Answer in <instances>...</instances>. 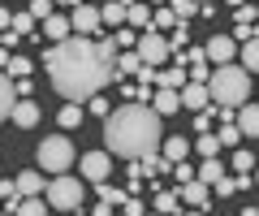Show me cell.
Here are the masks:
<instances>
[{
    "label": "cell",
    "instance_id": "obj_1",
    "mask_svg": "<svg viewBox=\"0 0 259 216\" xmlns=\"http://www.w3.org/2000/svg\"><path fill=\"white\" fill-rule=\"evenodd\" d=\"M44 65H48L52 87L65 100H91L112 82V57L87 35H69L61 44H52Z\"/></svg>",
    "mask_w": 259,
    "mask_h": 216
},
{
    "label": "cell",
    "instance_id": "obj_2",
    "mask_svg": "<svg viewBox=\"0 0 259 216\" xmlns=\"http://www.w3.org/2000/svg\"><path fill=\"white\" fill-rule=\"evenodd\" d=\"M160 139H164L160 113L147 108V104H121L104 117V143H108L112 156L143 160L151 151H160Z\"/></svg>",
    "mask_w": 259,
    "mask_h": 216
},
{
    "label": "cell",
    "instance_id": "obj_3",
    "mask_svg": "<svg viewBox=\"0 0 259 216\" xmlns=\"http://www.w3.org/2000/svg\"><path fill=\"white\" fill-rule=\"evenodd\" d=\"M207 95H212V104H221V108H238V104L250 100V74L242 65H229V61H225L216 74H207Z\"/></svg>",
    "mask_w": 259,
    "mask_h": 216
},
{
    "label": "cell",
    "instance_id": "obj_4",
    "mask_svg": "<svg viewBox=\"0 0 259 216\" xmlns=\"http://www.w3.org/2000/svg\"><path fill=\"white\" fill-rule=\"evenodd\" d=\"M39 169H44V173H65V169H74V143L65 139V134L44 139V143H39Z\"/></svg>",
    "mask_w": 259,
    "mask_h": 216
},
{
    "label": "cell",
    "instance_id": "obj_5",
    "mask_svg": "<svg viewBox=\"0 0 259 216\" xmlns=\"http://www.w3.org/2000/svg\"><path fill=\"white\" fill-rule=\"evenodd\" d=\"M48 203L61 207V212H78V207H82V178H69V173H52V186H48Z\"/></svg>",
    "mask_w": 259,
    "mask_h": 216
},
{
    "label": "cell",
    "instance_id": "obj_6",
    "mask_svg": "<svg viewBox=\"0 0 259 216\" xmlns=\"http://www.w3.org/2000/svg\"><path fill=\"white\" fill-rule=\"evenodd\" d=\"M134 52L143 57V65H164L168 61V39L164 35H156V30H147V35H139V44H134Z\"/></svg>",
    "mask_w": 259,
    "mask_h": 216
},
{
    "label": "cell",
    "instance_id": "obj_7",
    "mask_svg": "<svg viewBox=\"0 0 259 216\" xmlns=\"http://www.w3.org/2000/svg\"><path fill=\"white\" fill-rule=\"evenodd\" d=\"M82 182H108L112 173V151H91V156H82Z\"/></svg>",
    "mask_w": 259,
    "mask_h": 216
},
{
    "label": "cell",
    "instance_id": "obj_8",
    "mask_svg": "<svg viewBox=\"0 0 259 216\" xmlns=\"http://www.w3.org/2000/svg\"><path fill=\"white\" fill-rule=\"evenodd\" d=\"M177 199L203 212V207H212V186H207V182H199V178H190V182H182V195H177Z\"/></svg>",
    "mask_w": 259,
    "mask_h": 216
},
{
    "label": "cell",
    "instance_id": "obj_9",
    "mask_svg": "<svg viewBox=\"0 0 259 216\" xmlns=\"http://www.w3.org/2000/svg\"><path fill=\"white\" fill-rule=\"evenodd\" d=\"M151 108H156L160 117H173L177 108H182V91H177V87H156V91H151Z\"/></svg>",
    "mask_w": 259,
    "mask_h": 216
},
{
    "label": "cell",
    "instance_id": "obj_10",
    "mask_svg": "<svg viewBox=\"0 0 259 216\" xmlns=\"http://www.w3.org/2000/svg\"><path fill=\"white\" fill-rule=\"evenodd\" d=\"M203 52H207V61L225 65V61H233V57H238V39H233V35H212V44H207Z\"/></svg>",
    "mask_w": 259,
    "mask_h": 216
},
{
    "label": "cell",
    "instance_id": "obj_11",
    "mask_svg": "<svg viewBox=\"0 0 259 216\" xmlns=\"http://www.w3.org/2000/svg\"><path fill=\"white\" fill-rule=\"evenodd\" d=\"M69 26H74L78 35H95V30L104 26V22H100V9H91V5H74V18H69Z\"/></svg>",
    "mask_w": 259,
    "mask_h": 216
},
{
    "label": "cell",
    "instance_id": "obj_12",
    "mask_svg": "<svg viewBox=\"0 0 259 216\" xmlns=\"http://www.w3.org/2000/svg\"><path fill=\"white\" fill-rule=\"evenodd\" d=\"M9 117L22 125V130H30V125L39 121V104L30 100V95H18V100H13V108H9Z\"/></svg>",
    "mask_w": 259,
    "mask_h": 216
},
{
    "label": "cell",
    "instance_id": "obj_13",
    "mask_svg": "<svg viewBox=\"0 0 259 216\" xmlns=\"http://www.w3.org/2000/svg\"><path fill=\"white\" fill-rule=\"evenodd\" d=\"M233 121H238V130H242V139H259V104H238V108H233Z\"/></svg>",
    "mask_w": 259,
    "mask_h": 216
},
{
    "label": "cell",
    "instance_id": "obj_14",
    "mask_svg": "<svg viewBox=\"0 0 259 216\" xmlns=\"http://www.w3.org/2000/svg\"><path fill=\"white\" fill-rule=\"evenodd\" d=\"M207 104H212V95H207V82H186V87H182V108L199 113V108H207Z\"/></svg>",
    "mask_w": 259,
    "mask_h": 216
},
{
    "label": "cell",
    "instance_id": "obj_15",
    "mask_svg": "<svg viewBox=\"0 0 259 216\" xmlns=\"http://www.w3.org/2000/svg\"><path fill=\"white\" fill-rule=\"evenodd\" d=\"M190 82V74H186V65H168V69H156V87H182Z\"/></svg>",
    "mask_w": 259,
    "mask_h": 216
},
{
    "label": "cell",
    "instance_id": "obj_16",
    "mask_svg": "<svg viewBox=\"0 0 259 216\" xmlns=\"http://www.w3.org/2000/svg\"><path fill=\"white\" fill-rule=\"evenodd\" d=\"M125 26H134V30H151V9L134 0V5L125 9Z\"/></svg>",
    "mask_w": 259,
    "mask_h": 216
},
{
    "label": "cell",
    "instance_id": "obj_17",
    "mask_svg": "<svg viewBox=\"0 0 259 216\" xmlns=\"http://www.w3.org/2000/svg\"><path fill=\"white\" fill-rule=\"evenodd\" d=\"M44 35L52 39V44H61V39H69V35H74V26H69L65 18H56V13H52V18H44Z\"/></svg>",
    "mask_w": 259,
    "mask_h": 216
},
{
    "label": "cell",
    "instance_id": "obj_18",
    "mask_svg": "<svg viewBox=\"0 0 259 216\" xmlns=\"http://www.w3.org/2000/svg\"><path fill=\"white\" fill-rule=\"evenodd\" d=\"M221 173H225L221 156H203V164H199V169H194V178H199V182H207V186H212V182L221 178Z\"/></svg>",
    "mask_w": 259,
    "mask_h": 216
},
{
    "label": "cell",
    "instance_id": "obj_19",
    "mask_svg": "<svg viewBox=\"0 0 259 216\" xmlns=\"http://www.w3.org/2000/svg\"><path fill=\"white\" fill-rule=\"evenodd\" d=\"M13 186H18V195H44V173L26 169V173L18 178V182H13Z\"/></svg>",
    "mask_w": 259,
    "mask_h": 216
},
{
    "label": "cell",
    "instance_id": "obj_20",
    "mask_svg": "<svg viewBox=\"0 0 259 216\" xmlns=\"http://www.w3.org/2000/svg\"><path fill=\"white\" fill-rule=\"evenodd\" d=\"M160 147H164V160H168V164H177V160L190 156V143H186V139H160Z\"/></svg>",
    "mask_w": 259,
    "mask_h": 216
},
{
    "label": "cell",
    "instance_id": "obj_21",
    "mask_svg": "<svg viewBox=\"0 0 259 216\" xmlns=\"http://www.w3.org/2000/svg\"><path fill=\"white\" fill-rule=\"evenodd\" d=\"M242 65H250V74H259V35H250V39H242Z\"/></svg>",
    "mask_w": 259,
    "mask_h": 216
},
{
    "label": "cell",
    "instance_id": "obj_22",
    "mask_svg": "<svg viewBox=\"0 0 259 216\" xmlns=\"http://www.w3.org/2000/svg\"><path fill=\"white\" fill-rule=\"evenodd\" d=\"M143 57L139 52H117V61H112V74H139Z\"/></svg>",
    "mask_w": 259,
    "mask_h": 216
},
{
    "label": "cell",
    "instance_id": "obj_23",
    "mask_svg": "<svg viewBox=\"0 0 259 216\" xmlns=\"http://www.w3.org/2000/svg\"><path fill=\"white\" fill-rule=\"evenodd\" d=\"M100 22H108V26H125V5L121 0H108L100 9Z\"/></svg>",
    "mask_w": 259,
    "mask_h": 216
},
{
    "label": "cell",
    "instance_id": "obj_24",
    "mask_svg": "<svg viewBox=\"0 0 259 216\" xmlns=\"http://www.w3.org/2000/svg\"><path fill=\"white\" fill-rule=\"evenodd\" d=\"M13 100H18V91H13V78H5V74H0V121L9 117Z\"/></svg>",
    "mask_w": 259,
    "mask_h": 216
},
{
    "label": "cell",
    "instance_id": "obj_25",
    "mask_svg": "<svg viewBox=\"0 0 259 216\" xmlns=\"http://www.w3.org/2000/svg\"><path fill=\"white\" fill-rule=\"evenodd\" d=\"M177 26V13L168 9V5H160L156 13H151V30H173Z\"/></svg>",
    "mask_w": 259,
    "mask_h": 216
},
{
    "label": "cell",
    "instance_id": "obj_26",
    "mask_svg": "<svg viewBox=\"0 0 259 216\" xmlns=\"http://www.w3.org/2000/svg\"><path fill=\"white\" fill-rule=\"evenodd\" d=\"M44 207H48L44 195H22V199H18V212H22V216H44Z\"/></svg>",
    "mask_w": 259,
    "mask_h": 216
},
{
    "label": "cell",
    "instance_id": "obj_27",
    "mask_svg": "<svg viewBox=\"0 0 259 216\" xmlns=\"http://www.w3.org/2000/svg\"><path fill=\"white\" fill-rule=\"evenodd\" d=\"M74 125H82V108H78V100H69L61 108V130H74Z\"/></svg>",
    "mask_w": 259,
    "mask_h": 216
},
{
    "label": "cell",
    "instance_id": "obj_28",
    "mask_svg": "<svg viewBox=\"0 0 259 216\" xmlns=\"http://www.w3.org/2000/svg\"><path fill=\"white\" fill-rule=\"evenodd\" d=\"M194 151H199V156H221V139H216V134H199V139H194Z\"/></svg>",
    "mask_w": 259,
    "mask_h": 216
},
{
    "label": "cell",
    "instance_id": "obj_29",
    "mask_svg": "<svg viewBox=\"0 0 259 216\" xmlns=\"http://www.w3.org/2000/svg\"><path fill=\"white\" fill-rule=\"evenodd\" d=\"M216 139H221V147H238V143H242V130H238V121H225Z\"/></svg>",
    "mask_w": 259,
    "mask_h": 216
},
{
    "label": "cell",
    "instance_id": "obj_30",
    "mask_svg": "<svg viewBox=\"0 0 259 216\" xmlns=\"http://www.w3.org/2000/svg\"><path fill=\"white\" fill-rule=\"evenodd\" d=\"M168 9L177 13V22H186V18H194V13H199V0H168Z\"/></svg>",
    "mask_w": 259,
    "mask_h": 216
},
{
    "label": "cell",
    "instance_id": "obj_31",
    "mask_svg": "<svg viewBox=\"0 0 259 216\" xmlns=\"http://www.w3.org/2000/svg\"><path fill=\"white\" fill-rule=\"evenodd\" d=\"M233 169H238V173H250V169H255V156H250V151L242 147V143L233 147Z\"/></svg>",
    "mask_w": 259,
    "mask_h": 216
},
{
    "label": "cell",
    "instance_id": "obj_32",
    "mask_svg": "<svg viewBox=\"0 0 259 216\" xmlns=\"http://www.w3.org/2000/svg\"><path fill=\"white\" fill-rule=\"evenodd\" d=\"M95 186H100V199H104L108 207H121V203H125V190H112L108 182H95Z\"/></svg>",
    "mask_w": 259,
    "mask_h": 216
},
{
    "label": "cell",
    "instance_id": "obj_33",
    "mask_svg": "<svg viewBox=\"0 0 259 216\" xmlns=\"http://www.w3.org/2000/svg\"><path fill=\"white\" fill-rule=\"evenodd\" d=\"M5 69H9V78H26L30 74V61L26 57H9V61H5Z\"/></svg>",
    "mask_w": 259,
    "mask_h": 216
},
{
    "label": "cell",
    "instance_id": "obj_34",
    "mask_svg": "<svg viewBox=\"0 0 259 216\" xmlns=\"http://www.w3.org/2000/svg\"><path fill=\"white\" fill-rule=\"evenodd\" d=\"M112 44H117V48H134V44H139L134 26H121V30H112Z\"/></svg>",
    "mask_w": 259,
    "mask_h": 216
},
{
    "label": "cell",
    "instance_id": "obj_35",
    "mask_svg": "<svg viewBox=\"0 0 259 216\" xmlns=\"http://www.w3.org/2000/svg\"><path fill=\"white\" fill-rule=\"evenodd\" d=\"M9 30L13 35H30V30H35V18H30V13H18V18L9 22Z\"/></svg>",
    "mask_w": 259,
    "mask_h": 216
},
{
    "label": "cell",
    "instance_id": "obj_36",
    "mask_svg": "<svg viewBox=\"0 0 259 216\" xmlns=\"http://www.w3.org/2000/svg\"><path fill=\"white\" fill-rule=\"evenodd\" d=\"M177 207H182V199H177L173 190H168V195H156V212H177Z\"/></svg>",
    "mask_w": 259,
    "mask_h": 216
},
{
    "label": "cell",
    "instance_id": "obj_37",
    "mask_svg": "<svg viewBox=\"0 0 259 216\" xmlns=\"http://www.w3.org/2000/svg\"><path fill=\"white\" fill-rule=\"evenodd\" d=\"M30 18H52V0H30Z\"/></svg>",
    "mask_w": 259,
    "mask_h": 216
},
{
    "label": "cell",
    "instance_id": "obj_38",
    "mask_svg": "<svg viewBox=\"0 0 259 216\" xmlns=\"http://www.w3.org/2000/svg\"><path fill=\"white\" fill-rule=\"evenodd\" d=\"M194 130H199V134L212 130V113H207V108H199V113H194Z\"/></svg>",
    "mask_w": 259,
    "mask_h": 216
},
{
    "label": "cell",
    "instance_id": "obj_39",
    "mask_svg": "<svg viewBox=\"0 0 259 216\" xmlns=\"http://www.w3.org/2000/svg\"><path fill=\"white\" fill-rule=\"evenodd\" d=\"M250 18H255V9H250V5H233V22H238V26H246Z\"/></svg>",
    "mask_w": 259,
    "mask_h": 216
},
{
    "label": "cell",
    "instance_id": "obj_40",
    "mask_svg": "<svg viewBox=\"0 0 259 216\" xmlns=\"http://www.w3.org/2000/svg\"><path fill=\"white\" fill-rule=\"evenodd\" d=\"M173 173H177V182H190V178H194V169L186 164V160H177V164H173Z\"/></svg>",
    "mask_w": 259,
    "mask_h": 216
},
{
    "label": "cell",
    "instance_id": "obj_41",
    "mask_svg": "<svg viewBox=\"0 0 259 216\" xmlns=\"http://www.w3.org/2000/svg\"><path fill=\"white\" fill-rule=\"evenodd\" d=\"M91 113H95V117H108L112 108H108V100H95V95H91Z\"/></svg>",
    "mask_w": 259,
    "mask_h": 216
},
{
    "label": "cell",
    "instance_id": "obj_42",
    "mask_svg": "<svg viewBox=\"0 0 259 216\" xmlns=\"http://www.w3.org/2000/svg\"><path fill=\"white\" fill-rule=\"evenodd\" d=\"M121 207H125L130 216H143V203H139V199H130V195H125V203H121Z\"/></svg>",
    "mask_w": 259,
    "mask_h": 216
},
{
    "label": "cell",
    "instance_id": "obj_43",
    "mask_svg": "<svg viewBox=\"0 0 259 216\" xmlns=\"http://www.w3.org/2000/svg\"><path fill=\"white\" fill-rule=\"evenodd\" d=\"M13 91H18V95H30V74H26V78H13Z\"/></svg>",
    "mask_w": 259,
    "mask_h": 216
},
{
    "label": "cell",
    "instance_id": "obj_44",
    "mask_svg": "<svg viewBox=\"0 0 259 216\" xmlns=\"http://www.w3.org/2000/svg\"><path fill=\"white\" fill-rule=\"evenodd\" d=\"M9 22H13V18H9V9H0V35L9 30Z\"/></svg>",
    "mask_w": 259,
    "mask_h": 216
},
{
    "label": "cell",
    "instance_id": "obj_45",
    "mask_svg": "<svg viewBox=\"0 0 259 216\" xmlns=\"http://www.w3.org/2000/svg\"><path fill=\"white\" fill-rule=\"evenodd\" d=\"M250 35H259V9H255V30H250Z\"/></svg>",
    "mask_w": 259,
    "mask_h": 216
},
{
    "label": "cell",
    "instance_id": "obj_46",
    "mask_svg": "<svg viewBox=\"0 0 259 216\" xmlns=\"http://www.w3.org/2000/svg\"><path fill=\"white\" fill-rule=\"evenodd\" d=\"M52 5H78V0H52Z\"/></svg>",
    "mask_w": 259,
    "mask_h": 216
},
{
    "label": "cell",
    "instance_id": "obj_47",
    "mask_svg": "<svg viewBox=\"0 0 259 216\" xmlns=\"http://www.w3.org/2000/svg\"><path fill=\"white\" fill-rule=\"evenodd\" d=\"M229 5H246V0H229Z\"/></svg>",
    "mask_w": 259,
    "mask_h": 216
},
{
    "label": "cell",
    "instance_id": "obj_48",
    "mask_svg": "<svg viewBox=\"0 0 259 216\" xmlns=\"http://www.w3.org/2000/svg\"><path fill=\"white\" fill-rule=\"evenodd\" d=\"M151 5H164V0H151Z\"/></svg>",
    "mask_w": 259,
    "mask_h": 216
},
{
    "label": "cell",
    "instance_id": "obj_49",
    "mask_svg": "<svg viewBox=\"0 0 259 216\" xmlns=\"http://www.w3.org/2000/svg\"><path fill=\"white\" fill-rule=\"evenodd\" d=\"M199 5H212V0H199Z\"/></svg>",
    "mask_w": 259,
    "mask_h": 216
},
{
    "label": "cell",
    "instance_id": "obj_50",
    "mask_svg": "<svg viewBox=\"0 0 259 216\" xmlns=\"http://www.w3.org/2000/svg\"><path fill=\"white\" fill-rule=\"evenodd\" d=\"M255 182H259V173H255Z\"/></svg>",
    "mask_w": 259,
    "mask_h": 216
}]
</instances>
